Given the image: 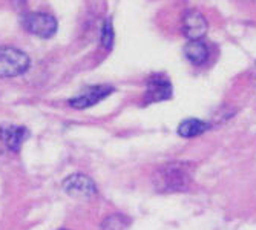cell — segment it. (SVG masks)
<instances>
[{
    "label": "cell",
    "mask_w": 256,
    "mask_h": 230,
    "mask_svg": "<svg viewBox=\"0 0 256 230\" xmlns=\"http://www.w3.org/2000/svg\"><path fill=\"white\" fill-rule=\"evenodd\" d=\"M152 184L160 194L184 192L192 184V164L168 163L160 166L152 175Z\"/></svg>",
    "instance_id": "6da1fadb"
},
{
    "label": "cell",
    "mask_w": 256,
    "mask_h": 230,
    "mask_svg": "<svg viewBox=\"0 0 256 230\" xmlns=\"http://www.w3.org/2000/svg\"><path fill=\"white\" fill-rule=\"evenodd\" d=\"M31 60L28 54L12 48V46H2L0 48V77L11 78L18 77L28 71Z\"/></svg>",
    "instance_id": "7a4b0ae2"
},
{
    "label": "cell",
    "mask_w": 256,
    "mask_h": 230,
    "mask_svg": "<svg viewBox=\"0 0 256 230\" xmlns=\"http://www.w3.org/2000/svg\"><path fill=\"white\" fill-rule=\"evenodd\" d=\"M22 25L28 32L40 38H51L58 28L56 17L48 12H30L23 17Z\"/></svg>",
    "instance_id": "3957f363"
},
{
    "label": "cell",
    "mask_w": 256,
    "mask_h": 230,
    "mask_svg": "<svg viewBox=\"0 0 256 230\" xmlns=\"http://www.w3.org/2000/svg\"><path fill=\"white\" fill-rule=\"evenodd\" d=\"M63 190L72 198H80V200H89L98 194L97 184L94 180L83 175V174H76L68 176L63 181Z\"/></svg>",
    "instance_id": "277c9868"
},
{
    "label": "cell",
    "mask_w": 256,
    "mask_h": 230,
    "mask_svg": "<svg viewBox=\"0 0 256 230\" xmlns=\"http://www.w3.org/2000/svg\"><path fill=\"white\" fill-rule=\"evenodd\" d=\"M207 20L198 10H188L182 16V32L189 40H201L207 32Z\"/></svg>",
    "instance_id": "5b68a950"
},
{
    "label": "cell",
    "mask_w": 256,
    "mask_h": 230,
    "mask_svg": "<svg viewBox=\"0 0 256 230\" xmlns=\"http://www.w3.org/2000/svg\"><path fill=\"white\" fill-rule=\"evenodd\" d=\"M112 92H114V88L109 84H100L96 88H89L86 92H83V94L77 96L72 100H69V104L76 109H86V108H90V106L100 103L109 94H112Z\"/></svg>",
    "instance_id": "8992f818"
},
{
    "label": "cell",
    "mask_w": 256,
    "mask_h": 230,
    "mask_svg": "<svg viewBox=\"0 0 256 230\" xmlns=\"http://www.w3.org/2000/svg\"><path fill=\"white\" fill-rule=\"evenodd\" d=\"M146 103H156L172 98V83L162 76H154L148 82L146 90Z\"/></svg>",
    "instance_id": "52a82bcc"
},
{
    "label": "cell",
    "mask_w": 256,
    "mask_h": 230,
    "mask_svg": "<svg viewBox=\"0 0 256 230\" xmlns=\"http://www.w3.org/2000/svg\"><path fill=\"white\" fill-rule=\"evenodd\" d=\"M28 136H30V130L23 126L0 128V142L11 152H18Z\"/></svg>",
    "instance_id": "ba28073f"
},
{
    "label": "cell",
    "mask_w": 256,
    "mask_h": 230,
    "mask_svg": "<svg viewBox=\"0 0 256 230\" xmlns=\"http://www.w3.org/2000/svg\"><path fill=\"white\" fill-rule=\"evenodd\" d=\"M184 56L192 64L201 66L208 58V48L202 40H189L184 46Z\"/></svg>",
    "instance_id": "9c48e42d"
},
{
    "label": "cell",
    "mask_w": 256,
    "mask_h": 230,
    "mask_svg": "<svg viewBox=\"0 0 256 230\" xmlns=\"http://www.w3.org/2000/svg\"><path fill=\"white\" fill-rule=\"evenodd\" d=\"M210 129V124L207 122H202L200 118H188V120H182L180 124H178V135L184 136V138H194V136H198L204 132H207Z\"/></svg>",
    "instance_id": "30bf717a"
},
{
    "label": "cell",
    "mask_w": 256,
    "mask_h": 230,
    "mask_svg": "<svg viewBox=\"0 0 256 230\" xmlns=\"http://www.w3.org/2000/svg\"><path fill=\"white\" fill-rule=\"evenodd\" d=\"M130 226V220L122 214H114L104 218L102 222V230H128Z\"/></svg>",
    "instance_id": "8fae6325"
},
{
    "label": "cell",
    "mask_w": 256,
    "mask_h": 230,
    "mask_svg": "<svg viewBox=\"0 0 256 230\" xmlns=\"http://www.w3.org/2000/svg\"><path fill=\"white\" fill-rule=\"evenodd\" d=\"M114 26H112V22L110 20H104L103 23V28H102V44L104 50H112L114 46Z\"/></svg>",
    "instance_id": "7c38bea8"
},
{
    "label": "cell",
    "mask_w": 256,
    "mask_h": 230,
    "mask_svg": "<svg viewBox=\"0 0 256 230\" xmlns=\"http://www.w3.org/2000/svg\"><path fill=\"white\" fill-rule=\"evenodd\" d=\"M62 230H66V228H62Z\"/></svg>",
    "instance_id": "4fadbf2b"
}]
</instances>
